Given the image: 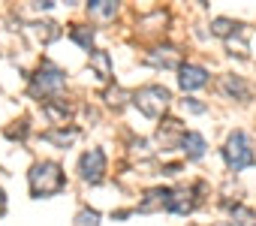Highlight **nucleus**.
I'll use <instances>...</instances> for the list:
<instances>
[{"label":"nucleus","mask_w":256,"mask_h":226,"mask_svg":"<svg viewBox=\"0 0 256 226\" xmlns=\"http://www.w3.org/2000/svg\"><path fill=\"white\" fill-rule=\"evenodd\" d=\"M181 148H184V154H187L190 160H199V157L205 154V136H199V133H184V136H181Z\"/></svg>","instance_id":"f8f14e48"},{"label":"nucleus","mask_w":256,"mask_h":226,"mask_svg":"<svg viewBox=\"0 0 256 226\" xmlns=\"http://www.w3.org/2000/svg\"><path fill=\"white\" fill-rule=\"evenodd\" d=\"M175 214H190L193 211V199H190V190H175L172 193V208Z\"/></svg>","instance_id":"dca6fc26"},{"label":"nucleus","mask_w":256,"mask_h":226,"mask_svg":"<svg viewBox=\"0 0 256 226\" xmlns=\"http://www.w3.org/2000/svg\"><path fill=\"white\" fill-rule=\"evenodd\" d=\"M220 88H223L229 96L241 100V102H247V100H250V84H247L241 76H223V78H220Z\"/></svg>","instance_id":"6e6552de"},{"label":"nucleus","mask_w":256,"mask_h":226,"mask_svg":"<svg viewBox=\"0 0 256 226\" xmlns=\"http://www.w3.org/2000/svg\"><path fill=\"white\" fill-rule=\"evenodd\" d=\"M229 226H235V223H229Z\"/></svg>","instance_id":"b1692460"},{"label":"nucleus","mask_w":256,"mask_h":226,"mask_svg":"<svg viewBox=\"0 0 256 226\" xmlns=\"http://www.w3.org/2000/svg\"><path fill=\"white\" fill-rule=\"evenodd\" d=\"M178 72H181V76H178V82H181V88H184V90H199V88H205V84H208V70H205V66L184 64Z\"/></svg>","instance_id":"0eeeda50"},{"label":"nucleus","mask_w":256,"mask_h":226,"mask_svg":"<svg viewBox=\"0 0 256 226\" xmlns=\"http://www.w3.org/2000/svg\"><path fill=\"white\" fill-rule=\"evenodd\" d=\"M70 36H72L82 48H88V54H90V46H94V30H90L88 24H72V28H70Z\"/></svg>","instance_id":"2eb2a0df"},{"label":"nucleus","mask_w":256,"mask_h":226,"mask_svg":"<svg viewBox=\"0 0 256 226\" xmlns=\"http://www.w3.org/2000/svg\"><path fill=\"white\" fill-rule=\"evenodd\" d=\"M88 12L94 16V18H114L118 16V4H114V0H90V4H88Z\"/></svg>","instance_id":"ddd939ff"},{"label":"nucleus","mask_w":256,"mask_h":226,"mask_svg":"<svg viewBox=\"0 0 256 226\" xmlns=\"http://www.w3.org/2000/svg\"><path fill=\"white\" fill-rule=\"evenodd\" d=\"M223 157H226V163H229L232 172H241V169L253 166V160H256V154H253V148H250V139H247L244 133H232V136L226 139Z\"/></svg>","instance_id":"7ed1b4c3"},{"label":"nucleus","mask_w":256,"mask_h":226,"mask_svg":"<svg viewBox=\"0 0 256 226\" xmlns=\"http://www.w3.org/2000/svg\"><path fill=\"white\" fill-rule=\"evenodd\" d=\"M169 100H172V94L163 84H145V88H139L133 94V106L145 118H160L166 112V106H169Z\"/></svg>","instance_id":"f03ea898"},{"label":"nucleus","mask_w":256,"mask_h":226,"mask_svg":"<svg viewBox=\"0 0 256 226\" xmlns=\"http://www.w3.org/2000/svg\"><path fill=\"white\" fill-rule=\"evenodd\" d=\"M238 28H244V24H235L232 18H214V22H211V34H214V36H223V40H232V34H235Z\"/></svg>","instance_id":"4468645a"},{"label":"nucleus","mask_w":256,"mask_h":226,"mask_svg":"<svg viewBox=\"0 0 256 226\" xmlns=\"http://www.w3.org/2000/svg\"><path fill=\"white\" fill-rule=\"evenodd\" d=\"M46 112H48L54 121H66V118H70V106H66V102H54V100H48V102H46Z\"/></svg>","instance_id":"aec40b11"},{"label":"nucleus","mask_w":256,"mask_h":226,"mask_svg":"<svg viewBox=\"0 0 256 226\" xmlns=\"http://www.w3.org/2000/svg\"><path fill=\"white\" fill-rule=\"evenodd\" d=\"M148 64L151 66H163V70H172V66H178V52L175 48H154L151 54H148Z\"/></svg>","instance_id":"9d476101"},{"label":"nucleus","mask_w":256,"mask_h":226,"mask_svg":"<svg viewBox=\"0 0 256 226\" xmlns=\"http://www.w3.org/2000/svg\"><path fill=\"white\" fill-rule=\"evenodd\" d=\"M28 181H30L34 196H54V193L64 190V169L58 163H52V160H42V163L30 166Z\"/></svg>","instance_id":"f257e3e1"},{"label":"nucleus","mask_w":256,"mask_h":226,"mask_svg":"<svg viewBox=\"0 0 256 226\" xmlns=\"http://www.w3.org/2000/svg\"><path fill=\"white\" fill-rule=\"evenodd\" d=\"M172 193L175 190H169V187H154V190H148L145 193V199L139 202V211L142 214H151V211H169L172 208Z\"/></svg>","instance_id":"423d86ee"},{"label":"nucleus","mask_w":256,"mask_h":226,"mask_svg":"<svg viewBox=\"0 0 256 226\" xmlns=\"http://www.w3.org/2000/svg\"><path fill=\"white\" fill-rule=\"evenodd\" d=\"M90 70L96 72L100 82H108L112 78V58H108V52H90Z\"/></svg>","instance_id":"9b49d317"},{"label":"nucleus","mask_w":256,"mask_h":226,"mask_svg":"<svg viewBox=\"0 0 256 226\" xmlns=\"http://www.w3.org/2000/svg\"><path fill=\"white\" fill-rule=\"evenodd\" d=\"M28 34H30L36 42H54V40L60 36V28H58L54 22H34V24H28Z\"/></svg>","instance_id":"1a4fd4ad"},{"label":"nucleus","mask_w":256,"mask_h":226,"mask_svg":"<svg viewBox=\"0 0 256 226\" xmlns=\"http://www.w3.org/2000/svg\"><path fill=\"white\" fill-rule=\"evenodd\" d=\"M42 139H46V142H54V145H60V148H66V145L76 139V130H48Z\"/></svg>","instance_id":"a211bd4d"},{"label":"nucleus","mask_w":256,"mask_h":226,"mask_svg":"<svg viewBox=\"0 0 256 226\" xmlns=\"http://www.w3.org/2000/svg\"><path fill=\"white\" fill-rule=\"evenodd\" d=\"M64 84H66V76L52 64H42L34 76V94H42V96L46 94H60Z\"/></svg>","instance_id":"20e7f679"},{"label":"nucleus","mask_w":256,"mask_h":226,"mask_svg":"<svg viewBox=\"0 0 256 226\" xmlns=\"http://www.w3.org/2000/svg\"><path fill=\"white\" fill-rule=\"evenodd\" d=\"M72 226H100V214L94 208H82L72 220Z\"/></svg>","instance_id":"6ab92c4d"},{"label":"nucleus","mask_w":256,"mask_h":226,"mask_svg":"<svg viewBox=\"0 0 256 226\" xmlns=\"http://www.w3.org/2000/svg\"><path fill=\"white\" fill-rule=\"evenodd\" d=\"M184 108L196 112V115H202V112H205V106H202V102H196V100H184Z\"/></svg>","instance_id":"4be33fe9"},{"label":"nucleus","mask_w":256,"mask_h":226,"mask_svg":"<svg viewBox=\"0 0 256 226\" xmlns=\"http://www.w3.org/2000/svg\"><path fill=\"white\" fill-rule=\"evenodd\" d=\"M126 96L133 100V94H126L124 88H106V94H102V100H106L108 106H114V108H120V106L126 102Z\"/></svg>","instance_id":"f3484780"},{"label":"nucleus","mask_w":256,"mask_h":226,"mask_svg":"<svg viewBox=\"0 0 256 226\" xmlns=\"http://www.w3.org/2000/svg\"><path fill=\"white\" fill-rule=\"evenodd\" d=\"M133 151H136L139 157H148V154H151V145H148L145 139H136V142H133Z\"/></svg>","instance_id":"412c9836"},{"label":"nucleus","mask_w":256,"mask_h":226,"mask_svg":"<svg viewBox=\"0 0 256 226\" xmlns=\"http://www.w3.org/2000/svg\"><path fill=\"white\" fill-rule=\"evenodd\" d=\"M4 211H6V193L0 190V214H4Z\"/></svg>","instance_id":"5701e85b"},{"label":"nucleus","mask_w":256,"mask_h":226,"mask_svg":"<svg viewBox=\"0 0 256 226\" xmlns=\"http://www.w3.org/2000/svg\"><path fill=\"white\" fill-rule=\"evenodd\" d=\"M78 172H82V178H84L88 184H100V181L106 178V154H102L100 148L84 151L82 160H78Z\"/></svg>","instance_id":"39448f33"}]
</instances>
